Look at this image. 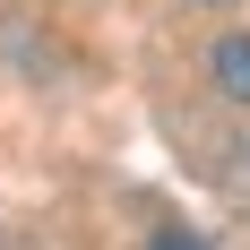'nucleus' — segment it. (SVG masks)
Wrapping results in <instances>:
<instances>
[{
  "instance_id": "1",
  "label": "nucleus",
  "mask_w": 250,
  "mask_h": 250,
  "mask_svg": "<svg viewBox=\"0 0 250 250\" xmlns=\"http://www.w3.org/2000/svg\"><path fill=\"white\" fill-rule=\"evenodd\" d=\"M207 69H216V86H225V95H242V104H250V35H225Z\"/></svg>"
},
{
  "instance_id": "2",
  "label": "nucleus",
  "mask_w": 250,
  "mask_h": 250,
  "mask_svg": "<svg viewBox=\"0 0 250 250\" xmlns=\"http://www.w3.org/2000/svg\"><path fill=\"white\" fill-rule=\"evenodd\" d=\"M155 250H207V242H190V233H164V242H155Z\"/></svg>"
}]
</instances>
